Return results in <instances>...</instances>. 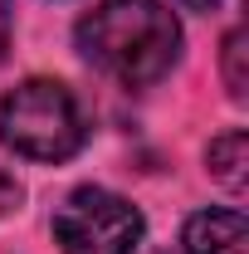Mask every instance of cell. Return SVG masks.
Instances as JSON below:
<instances>
[{
	"label": "cell",
	"mask_w": 249,
	"mask_h": 254,
	"mask_svg": "<svg viewBox=\"0 0 249 254\" xmlns=\"http://www.w3.org/2000/svg\"><path fill=\"white\" fill-rule=\"evenodd\" d=\"M73 34L83 59L127 88L166 78L181 59V25L161 0H98Z\"/></svg>",
	"instance_id": "1"
},
{
	"label": "cell",
	"mask_w": 249,
	"mask_h": 254,
	"mask_svg": "<svg viewBox=\"0 0 249 254\" xmlns=\"http://www.w3.org/2000/svg\"><path fill=\"white\" fill-rule=\"evenodd\" d=\"M83 108L54 78H25L0 98V147L25 161H68L83 147Z\"/></svg>",
	"instance_id": "2"
},
{
	"label": "cell",
	"mask_w": 249,
	"mask_h": 254,
	"mask_svg": "<svg viewBox=\"0 0 249 254\" xmlns=\"http://www.w3.org/2000/svg\"><path fill=\"white\" fill-rule=\"evenodd\" d=\"M54 240L63 254H132L142 240V210L118 190L78 186L54 210Z\"/></svg>",
	"instance_id": "3"
},
{
	"label": "cell",
	"mask_w": 249,
	"mask_h": 254,
	"mask_svg": "<svg viewBox=\"0 0 249 254\" xmlns=\"http://www.w3.org/2000/svg\"><path fill=\"white\" fill-rule=\"evenodd\" d=\"M186 254H249V225L240 210H200L186 220Z\"/></svg>",
	"instance_id": "4"
},
{
	"label": "cell",
	"mask_w": 249,
	"mask_h": 254,
	"mask_svg": "<svg viewBox=\"0 0 249 254\" xmlns=\"http://www.w3.org/2000/svg\"><path fill=\"white\" fill-rule=\"evenodd\" d=\"M205 161H210V176H215L220 186L230 190V195H240L245 190V166H249V132L245 127H235V132H225V137H215L210 142V152H205Z\"/></svg>",
	"instance_id": "5"
},
{
	"label": "cell",
	"mask_w": 249,
	"mask_h": 254,
	"mask_svg": "<svg viewBox=\"0 0 249 254\" xmlns=\"http://www.w3.org/2000/svg\"><path fill=\"white\" fill-rule=\"evenodd\" d=\"M245 30L235 25V30L225 34V88H230V98L235 103H245V93H249V73H245Z\"/></svg>",
	"instance_id": "6"
},
{
	"label": "cell",
	"mask_w": 249,
	"mask_h": 254,
	"mask_svg": "<svg viewBox=\"0 0 249 254\" xmlns=\"http://www.w3.org/2000/svg\"><path fill=\"white\" fill-rule=\"evenodd\" d=\"M20 195H25V186H20L10 171H0V215H5V210H15V205H20Z\"/></svg>",
	"instance_id": "7"
},
{
	"label": "cell",
	"mask_w": 249,
	"mask_h": 254,
	"mask_svg": "<svg viewBox=\"0 0 249 254\" xmlns=\"http://www.w3.org/2000/svg\"><path fill=\"white\" fill-rule=\"evenodd\" d=\"M10 30H15V0H0V59L10 49Z\"/></svg>",
	"instance_id": "8"
},
{
	"label": "cell",
	"mask_w": 249,
	"mask_h": 254,
	"mask_svg": "<svg viewBox=\"0 0 249 254\" xmlns=\"http://www.w3.org/2000/svg\"><path fill=\"white\" fill-rule=\"evenodd\" d=\"M181 5H190V10H210V5H220V0H181Z\"/></svg>",
	"instance_id": "9"
}]
</instances>
